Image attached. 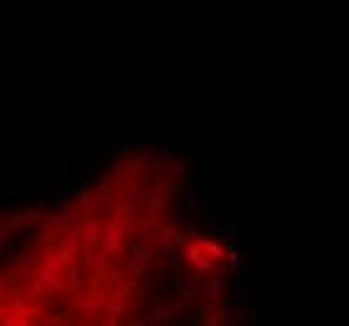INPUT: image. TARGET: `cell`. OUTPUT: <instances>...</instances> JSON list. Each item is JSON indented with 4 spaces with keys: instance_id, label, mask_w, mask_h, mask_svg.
Here are the masks:
<instances>
[{
    "instance_id": "cell-1",
    "label": "cell",
    "mask_w": 349,
    "mask_h": 326,
    "mask_svg": "<svg viewBox=\"0 0 349 326\" xmlns=\"http://www.w3.org/2000/svg\"><path fill=\"white\" fill-rule=\"evenodd\" d=\"M221 221L226 224H239V188L236 186H224L221 188Z\"/></svg>"
},
{
    "instance_id": "cell-2",
    "label": "cell",
    "mask_w": 349,
    "mask_h": 326,
    "mask_svg": "<svg viewBox=\"0 0 349 326\" xmlns=\"http://www.w3.org/2000/svg\"><path fill=\"white\" fill-rule=\"evenodd\" d=\"M148 264H151V249H141V251H136V256L131 259V271L138 273V271H144Z\"/></svg>"
},
{
    "instance_id": "cell-3",
    "label": "cell",
    "mask_w": 349,
    "mask_h": 326,
    "mask_svg": "<svg viewBox=\"0 0 349 326\" xmlns=\"http://www.w3.org/2000/svg\"><path fill=\"white\" fill-rule=\"evenodd\" d=\"M168 156V148L166 146H156V143H148L144 148V158H164Z\"/></svg>"
},
{
    "instance_id": "cell-4",
    "label": "cell",
    "mask_w": 349,
    "mask_h": 326,
    "mask_svg": "<svg viewBox=\"0 0 349 326\" xmlns=\"http://www.w3.org/2000/svg\"><path fill=\"white\" fill-rule=\"evenodd\" d=\"M199 246H201L204 251H208V253H211L214 259H221V256H224V249H221L216 241H211V238H206V241H199Z\"/></svg>"
},
{
    "instance_id": "cell-5",
    "label": "cell",
    "mask_w": 349,
    "mask_h": 326,
    "mask_svg": "<svg viewBox=\"0 0 349 326\" xmlns=\"http://www.w3.org/2000/svg\"><path fill=\"white\" fill-rule=\"evenodd\" d=\"M244 316H246V311H244V308H229V311H226V324H231V326H236V324H241L244 321Z\"/></svg>"
},
{
    "instance_id": "cell-6",
    "label": "cell",
    "mask_w": 349,
    "mask_h": 326,
    "mask_svg": "<svg viewBox=\"0 0 349 326\" xmlns=\"http://www.w3.org/2000/svg\"><path fill=\"white\" fill-rule=\"evenodd\" d=\"M164 264H166V266H171V268H173V266H179V256L173 253V251H168V256L164 259Z\"/></svg>"
},
{
    "instance_id": "cell-7",
    "label": "cell",
    "mask_w": 349,
    "mask_h": 326,
    "mask_svg": "<svg viewBox=\"0 0 349 326\" xmlns=\"http://www.w3.org/2000/svg\"><path fill=\"white\" fill-rule=\"evenodd\" d=\"M179 151H181V153H194V151H196V146H181Z\"/></svg>"
}]
</instances>
